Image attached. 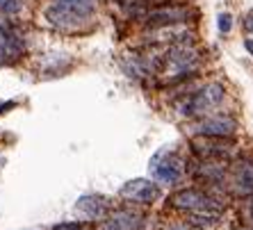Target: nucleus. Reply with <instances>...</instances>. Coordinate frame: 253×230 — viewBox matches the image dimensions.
I'll return each mask as SVG.
<instances>
[{
    "mask_svg": "<svg viewBox=\"0 0 253 230\" xmlns=\"http://www.w3.org/2000/svg\"><path fill=\"white\" fill-rule=\"evenodd\" d=\"M171 203L180 210H187V212L194 214V219H210L212 224H217L219 219V203L214 198H210L208 194L199 192V189H187V192H180L171 198Z\"/></svg>",
    "mask_w": 253,
    "mask_h": 230,
    "instance_id": "nucleus-2",
    "label": "nucleus"
},
{
    "mask_svg": "<svg viewBox=\"0 0 253 230\" xmlns=\"http://www.w3.org/2000/svg\"><path fill=\"white\" fill-rule=\"evenodd\" d=\"M187 18V9L185 7H169V9H158V12L148 14V23L151 25H169L176 21Z\"/></svg>",
    "mask_w": 253,
    "mask_h": 230,
    "instance_id": "nucleus-10",
    "label": "nucleus"
},
{
    "mask_svg": "<svg viewBox=\"0 0 253 230\" xmlns=\"http://www.w3.org/2000/svg\"><path fill=\"white\" fill-rule=\"evenodd\" d=\"M240 230H249V228H240Z\"/></svg>",
    "mask_w": 253,
    "mask_h": 230,
    "instance_id": "nucleus-17",
    "label": "nucleus"
},
{
    "mask_svg": "<svg viewBox=\"0 0 253 230\" xmlns=\"http://www.w3.org/2000/svg\"><path fill=\"white\" fill-rule=\"evenodd\" d=\"M244 46H247V50L253 55V39H247V41H244Z\"/></svg>",
    "mask_w": 253,
    "mask_h": 230,
    "instance_id": "nucleus-15",
    "label": "nucleus"
},
{
    "mask_svg": "<svg viewBox=\"0 0 253 230\" xmlns=\"http://www.w3.org/2000/svg\"><path fill=\"white\" fill-rule=\"evenodd\" d=\"M196 62H199V53H196L192 46H187L185 41L169 50V64L173 66V71H178V73H185V71H189V69H194Z\"/></svg>",
    "mask_w": 253,
    "mask_h": 230,
    "instance_id": "nucleus-5",
    "label": "nucleus"
},
{
    "mask_svg": "<svg viewBox=\"0 0 253 230\" xmlns=\"http://www.w3.org/2000/svg\"><path fill=\"white\" fill-rule=\"evenodd\" d=\"M235 125L237 123L230 116H208L199 125V132L208 137H228L235 132Z\"/></svg>",
    "mask_w": 253,
    "mask_h": 230,
    "instance_id": "nucleus-6",
    "label": "nucleus"
},
{
    "mask_svg": "<svg viewBox=\"0 0 253 230\" xmlns=\"http://www.w3.org/2000/svg\"><path fill=\"white\" fill-rule=\"evenodd\" d=\"M224 101V87L217 82L206 84L203 89H199L187 103H185V114H194V116H203V114L214 112Z\"/></svg>",
    "mask_w": 253,
    "mask_h": 230,
    "instance_id": "nucleus-3",
    "label": "nucleus"
},
{
    "mask_svg": "<svg viewBox=\"0 0 253 230\" xmlns=\"http://www.w3.org/2000/svg\"><path fill=\"white\" fill-rule=\"evenodd\" d=\"M76 212L84 214L87 219H98L107 212V203L100 196H83L76 205Z\"/></svg>",
    "mask_w": 253,
    "mask_h": 230,
    "instance_id": "nucleus-8",
    "label": "nucleus"
},
{
    "mask_svg": "<svg viewBox=\"0 0 253 230\" xmlns=\"http://www.w3.org/2000/svg\"><path fill=\"white\" fill-rule=\"evenodd\" d=\"M233 183L240 194H251L253 192V162H240L235 166Z\"/></svg>",
    "mask_w": 253,
    "mask_h": 230,
    "instance_id": "nucleus-9",
    "label": "nucleus"
},
{
    "mask_svg": "<svg viewBox=\"0 0 253 230\" xmlns=\"http://www.w3.org/2000/svg\"><path fill=\"white\" fill-rule=\"evenodd\" d=\"M94 12V0H55L48 7V21L59 28H78Z\"/></svg>",
    "mask_w": 253,
    "mask_h": 230,
    "instance_id": "nucleus-1",
    "label": "nucleus"
},
{
    "mask_svg": "<svg viewBox=\"0 0 253 230\" xmlns=\"http://www.w3.org/2000/svg\"><path fill=\"white\" fill-rule=\"evenodd\" d=\"M121 196L128 198V201L135 203H153L160 196V189L155 183L151 180H144V178H137V180H130L121 187Z\"/></svg>",
    "mask_w": 253,
    "mask_h": 230,
    "instance_id": "nucleus-4",
    "label": "nucleus"
},
{
    "mask_svg": "<svg viewBox=\"0 0 253 230\" xmlns=\"http://www.w3.org/2000/svg\"><path fill=\"white\" fill-rule=\"evenodd\" d=\"M21 53V43L16 41V37L0 30V57H16Z\"/></svg>",
    "mask_w": 253,
    "mask_h": 230,
    "instance_id": "nucleus-11",
    "label": "nucleus"
},
{
    "mask_svg": "<svg viewBox=\"0 0 253 230\" xmlns=\"http://www.w3.org/2000/svg\"><path fill=\"white\" fill-rule=\"evenodd\" d=\"M18 9H21L18 0H0V12L2 14H16Z\"/></svg>",
    "mask_w": 253,
    "mask_h": 230,
    "instance_id": "nucleus-12",
    "label": "nucleus"
},
{
    "mask_svg": "<svg viewBox=\"0 0 253 230\" xmlns=\"http://www.w3.org/2000/svg\"><path fill=\"white\" fill-rule=\"evenodd\" d=\"M153 164H155V166H153V173H155V178H158L160 183L176 185L178 180H180V176H183L180 162H178L176 157H169V159H165V162H160V157L155 155Z\"/></svg>",
    "mask_w": 253,
    "mask_h": 230,
    "instance_id": "nucleus-7",
    "label": "nucleus"
},
{
    "mask_svg": "<svg viewBox=\"0 0 253 230\" xmlns=\"http://www.w3.org/2000/svg\"><path fill=\"white\" fill-rule=\"evenodd\" d=\"M230 28H233V16H230L228 12L219 14V30H221V32H230Z\"/></svg>",
    "mask_w": 253,
    "mask_h": 230,
    "instance_id": "nucleus-13",
    "label": "nucleus"
},
{
    "mask_svg": "<svg viewBox=\"0 0 253 230\" xmlns=\"http://www.w3.org/2000/svg\"><path fill=\"white\" fill-rule=\"evenodd\" d=\"M244 25H247V30H249V32H253V14H249V16H247V21H244Z\"/></svg>",
    "mask_w": 253,
    "mask_h": 230,
    "instance_id": "nucleus-14",
    "label": "nucleus"
},
{
    "mask_svg": "<svg viewBox=\"0 0 253 230\" xmlns=\"http://www.w3.org/2000/svg\"><path fill=\"white\" fill-rule=\"evenodd\" d=\"M171 230H185V228H171Z\"/></svg>",
    "mask_w": 253,
    "mask_h": 230,
    "instance_id": "nucleus-16",
    "label": "nucleus"
}]
</instances>
